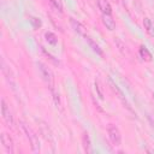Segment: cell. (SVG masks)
I'll use <instances>...</instances> for the list:
<instances>
[{"label": "cell", "mask_w": 154, "mask_h": 154, "mask_svg": "<svg viewBox=\"0 0 154 154\" xmlns=\"http://www.w3.org/2000/svg\"><path fill=\"white\" fill-rule=\"evenodd\" d=\"M97 7L102 12V14H111L112 6L107 0H97Z\"/></svg>", "instance_id": "obj_10"}, {"label": "cell", "mask_w": 154, "mask_h": 154, "mask_svg": "<svg viewBox=\"0 0 154 154\" xmlns=\"http://www.w3.org/2000/svg\"><path fill=\"white\" fill-rule=\"evenodd\" d=\"M45 38H46V41H47L48 43H51V45H53V46H55V45L58 43V38H57V36H55V34H53L52 31H46V34H45Z\"/></svg>", "instance_id": "obj_15"}, {"label": "cell", "mask_w": 154, "mask_h": 154, "mask_svg": "<svg viewBox=\"0 0 154 154\" xmlns=\"http://www.w3.org/2000/svg\"><path fill=\"white\" fill-rule=\"evenodd\" d=\"M108 83H109V85H111V89L117 94V96H118V99L122 101V103L130 111V112H134L132 111V108H131V106H130V103H129V101L126 100V97L124 96V94H123V91L120 90V88L116 84V82H113V79L111 78V77H108Z\"/></svg>", "instance_id": "obj_5"}, {"label": "cell", "mask_w": 154, "mask_h": 154, "mask_svg": "<svg viewBox=\"0 0 154 154\" xmlns=\"http://www.w3.org/2000/svg\"><path fill=\"white\" fill-rule=\"evenodd\" d=\"M143 26H144V29H146V31L148 32L149 36H154V25H153V23L149 18L146 17L143 19Z\"/></svg>", "instance_id": "obj_13"}, {"label": "cell", "mask_w": 154, "mask_h": 154, "mask_svg": "<svg viewBox=\"0 0 154 154\" xmlns=\"http://www.w3.org/2000/svg\"><path fill=\"white\" fill-rule=\"evenodd\" d=\"M1 116H2L4 120L6 122V124H7L8 126L12 128V126L14 125L13 116H12V113H11V111H10V107L7 106V103H6V101H5L4 99H1Z\"/></svg>", "instance_id": "obj_6"}, {"label": "cell", "mask_w": 154, "mask_h": 154, "mask_svg": "<svg viewBox=\"0 0 154 154\" xmlns=\"http://www.w3.org/2000/svg\"><path fill=\"white\" fill-rule=\"evenodd\" d=\"M1 143H2V146H4V148L6 149L7 153H10V154H13L14 153V143H13V140L6 132H2L1 134Z\"/></svg>", "instance_id": "obj_7"}, {"label": "cell", "mask_w": 154, "mask_h": 154, "mask_svg": "<svg viewBox=\"0 0 154 154\" xmlns=\"http://www.w3.org/2000/svg\"><path fill=\"white\" fill-rule=\"evenodd\" d=\"M42 52H43V53H45V54H46V55H47V57H48V58H49V59H51V60H52V61H54V63H55V64H57V63H58V61H57V60H55V59H54V57H52V55H51V54H49V53H48V52H47V51H46V49H45V48H42Z\"/></svg>", "instance_id": "obj_20"}, {"label": "cell", "mask_w": 154, "mask_h": 154, "mask_svg": "<svg viewBox=\"0 0 154 154\" xmlns=\"http://www.w3.org/2000/svg\"><path fill=\"white\" fill-rule=\"evenodd\" d=\"M138 54H140V57H141L142 60H144V61H152V54H150V52L148 51V48L146 46H141L140 47Z\"/></svg>", "instance_id": "obj_12"}, {"label": "cell", "mask_w": 154, "mask_h": 154, "mask_svg": "<svg viewBox=\"0 0 154 154\" xmlns=\"http://www.w3.org/2000/svg\"><path fill=\"white\" fill-rule=\"evenodd\" d=\"M36 122H37V124H38L40 132L42 134V136L45 137V140L48 141V142L51 143L52 147H54V143H55V141H54V136H53V132H52V130L49 129L48 124H47L46 122H42V120H36Z\"/></svg>", "instance_id": "obj_4"}, {"label": "cell", "mask_w": 154, "mask_h": 154, "mask_svg": "<svg viewBox=\"0 0 154 154\" xmlns=\"http://www.w3.org/2000/svg\"><path fill=\"white\" fill-rule=\"evenodd\" d=\"M85 40H87V42L89 43V46L91 47V49H93L96 54H99V55H102V54H103L102 49L99 47V45H97V43H95V42L91 40V37H89V36H87V35H85Z\"/></svg>", "instance_id": "obj_14"}, {"label": "cell", "mask_w": 154, "mask_h": 154, "mask_svg": "<svg viewBox=\"0 0 154 154\" xmlns=\"http://www.w3.org/2000/svg\"><path fill=\"white\" fill-rule=\"evenodd\" d=\"M49 89H51V93H52V96H53V101H54L55 106L60 108V107H61V102H60V96H59V93L57 91V89L54 88V85H53V87H51Z\"/></svg>", "instance_id": "obj_16"}, {"label": "cell", "mask_w": 154, "mask_h": 154, "mask_svg": "<svg viewBox=\"0 0 154 154\" xmlns=\"http://www.w3.org/2000/svg\"><path fill=\"white\" fill-rule=\"evenodd\" d=\"M152 96H153V100H154V93H153V95H152Z\"/></svg>", "instance_id": "obj_21"}, {"label": "cell", "mask_w": 154, "mask_h": 154, "mask_svg": "<svg viewBox=\"0 0 154 154\" xmlns=\"http://www.w3.org/2000/svg\"><path fill=\"white\" fill-rule=\"evenodd\" d=\"M70 24H71L73 31H76L77 34L83 35V36L87 35V32H85V26H84L82 23H79L77 19H75V18H70Z\"/></svg>", "instance_id": "obj_8"}, {"label": "cell", "mask_w": 154, "mask_h": 154, "mask_svg": "<svg viewBox=\"0 0 154 154\" xmlns=\"http://www.w3.org/2000/svg\"><path fill=\"white\" fill-rule=\"evenodd\" d=\"M29 22H30V24L32 25V28H34L35 30L38 29V28H41V25H42L41 19L37 18V17H30V18H29Z\"/></svg>", "instance_id": "obj_17"}, {"label": "cell", "mask_w": 154, "mask_h": 154, "mask_svg": "<svg viewBox=\"0 0 154 154\" xmlns=\"http://www.w3.org/2000/svg\"><path fill=\"white\" fill-rule=\"evenodd\" d=\"M59 12H63V4H61V1L60 0H48Z\"/></svg>", "instance_id": "obj_19"}, {"label": "cell", "mask_w": 154, "mask_h": 154, "mask_svg": "<svg viewBox=\"0 0 154 154\" xmlns=\"http://www.w3.org/2000/svg\"><path fill=\"white\" fill-rule=\"evenodd\" d=\"M101 20H102V24L106 26V29H108L109 31H113L116 29V22L111 14H102Z\"/></svg>", "instance_id": "obj_9"}, {"label": "cell", "mask_w": 154, "mask_h": 154, "mask_svg": "<svg viewBox=\"0 0 154 154\" xmlns=\"http://www.w3.org/2000/svg\"><path fill=\"white\" fill-rule=\"evenodd\" d=\"M82 143H83V148L85 153H91V142H90V137L88 135V132H83L82 135Z\"/></svg>", "instance_id": "obj_11"}, {"label": "cell", "mask_w": 154, "mask_h": 154, "mask_svg": "<svg viewBox=\"0 0 154 154\" xmlns=\"http://www.w3.org/2000/svg\"><path fill=\"white\" fill-rule=\"evenodd\" d=\"M20 126H22V129H23V131H24V134H25V136H26V138L30 143L31 150L34 153L40 152V141H38L37 135L34 132V130L28 124H25L24 122H20Z\"/></svg>", "instance_id": "obj_1"}, {"label": "cell", "mask_w": 154, "mask_h": 154, "mask_svg": "<svg viewBox=\"0 0 154 154\" xmlns=\"http://www.w3.org/2000/svg\"><path fill=\"white\" fill-rule=\"evenodd\" d=\"M36 65H37V69H38V72H40V75L42 77V79L47 83V85L49 88L53 87L54 85V77H53L52 70L47 65H45L43 63H41V61H38Z\"/></svg>", "instance_id": "obj_2"}, {"label": "cell", "mask_w": 154, "mask_h": 154, "mask_svg": "<svg viewBox=\"0 0 154 154\" xmlns=\"http://www.w3.org/2000/svg\"><path fill=\"white\" fill-rule=\"evenodd\" d=\"M107 134H108V138H109V141L112 142L113 146L118 147V146L122 144V135H120V131H119V129L114 124H108V126H107Z\"/></svg>", "instance_id": "obj_3"}, {"label": "cell", "mask_w": 154, "mask_h": 154, "mask_svg": "<svg viewBox=\"0 0 154 154\" xmlns=\"http://www.w3.org/2000/svg\"><path fill=\"white\" fill-rule=\"evenodd\" d=\"M94 85H95V90H96L99 97H100V99H103V91H102V88H101L100 82H99V81H95V82H94Z\"/></svg>", "instance_id": "obj_18"}]
</instances>
